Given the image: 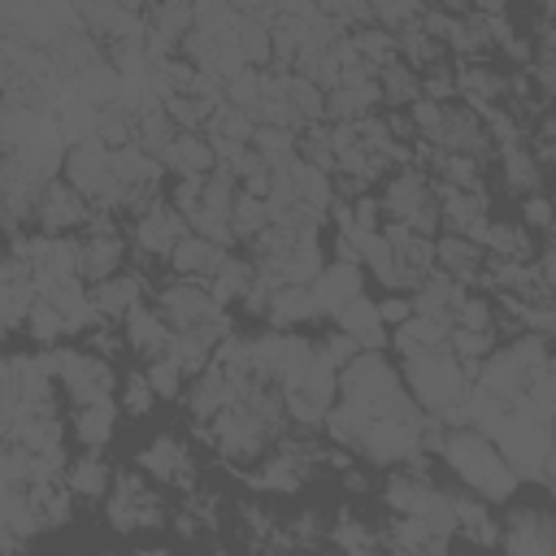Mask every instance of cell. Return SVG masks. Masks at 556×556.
<instances>
[{
	"instance_id": "f35d334b",
	"label": "cell",
	"mask_w": 556,
	"mask_h": 556,
	"mask_svg": "<svg viewBox=\"0 0 556 556\" xmlns=\"http://www.w3.org/2000/svg\"><path fill=\"white\" fill-rule=\"evenodd\" d=\"M235 39H239V48H243L248 65H256V70L274 65V26H269L265 17H248V13H239Z\"/></svg>"
},
{
	"instance_id": "816d5d0a",
	"label": "cell",
	"mask_w": 556,
	"mask_h": 556,
	"mask_svg": "<svg viewBox=\"0 0 556 556\" xmlns=\"http://www.w3.org/2000/svg\"><path fill=\"white\" fill-rule=\"evenodd\" d=\"M222 96H226V104H239V109L256 113V104H261V96H265V87H261V70H256V65H248L243 74L226 78Z\"/></svg>"
},
{
	"instance_id": "836d02e7",
	"label": "cell",
	"mask_w": 556,
	"mask_h": 556,
	"mask_svg": "<svg viewBox=\"0 0 556 556\" xmlns=\"http://www.w3.org/2000/svg\"><path fill=\"white\" fill-rule=\"evenodd\" d=\"M174 135H178V122L169 117L165 100H156V104H148V109H139V113H135V139H139L156 161L169 152ZM161 165H165V161H161Z\"/></svg>"
},
{
	"instance_id": "4fadbf2b",
	"label": "cell",
	"mask_w": 556,
	"mask_h": 556,
	"mask_svg": "<svg viewBox=\"0 0 556 556\" xmlns=\"http://www.w3.org/2000/svg\"><path fill=\"white\" fill-rule=\"evenodd\" d=\"M117 482V469L113 460L104 456V447H83L70 465H65V486L74 491L78 504H104L109 491Z\"/></svg>"
},
{
	"instance_id": "c3c4849f",
	"label": "cell",
	"mask_w": 556,
	"mask_h": 556,
	"mask_svg": "<svg viewBox=\"0 0 556 556\" xmlns=\"http://www.w3.org/2000/svg\"><path fill=\"white\" fill-rule=\"evenodd\" d=\"M521 226L534 230V235H556V195L547 191H530L521 195Z\"/></svg>"
},
{
	"instance_id": "9c48e42d",
	"label": "cell",
	"mask_w": 556,
	"mask_h": 556,
	"mask_svg": "<svg viewBox=\"0 0 556 556\" xmlns=\"http://www.w3.org/2000/svg\"><path fill=\"white\" fill-rule=\"evenodd\" d=\"M156 304H161V313L174 321V330L204 326V321H226V304L213 300V291H208L204 278L165 274V282L156 287Z\"/></svg>"
},
{
	"instance_id": "e7e4bbea",
	"label": "cell",
	"mask_w": 556,
	"mask_h": 556,
	"mask_svg": "<svg viewBox=\"0 0 556 556\" xmlns=\"http://www.w3.org/2000/svg\"><path fill=\"white\" fill-rule=\"evenodd\" d=\"M534 9H539L543 17H552V22H556V0H534Z\"/></svg>"
},
{
	"instance_id": "52a82bcc",
	"label": "cell",
	"mask_w": 556,
	"mask_h": 556,
	"mask_svg": "<svg viewBox=\"0 0 556 556\" xmlns=\"http://www.w3.org/2000/svg\"><path fill=\"white\" fill-rule=\"evenodd\" d=\"M135 465H139L152 482H161V486H178V491H187V495L200 486V460H195L191 443H187L182 434H174V430L152 434V439L143 443V452L135 456Z\"/></svg>"
},
{
	"instance_id": "d4e9b609",
	"label": "cell",
	"mask_w": 556,
	"mask_h": 556,
	"mask_svg": "<svg viewBox=\"0 0 556 556\" xmlns=\"http://www.w3.org/2000/svg\"><path fill=\"white\" fill-rule=\"evenodd\" d=\"M143 274L139 269H117L113 278H100V282H91V300H96V308H100V317L104 321H122L135 304H143Z\"/></svg>"
},
{
	"instance_id": "94428289",
	"label": "cell",
	"mask_w": 556,
	"mask_h": 556,
	"mask_svg": "<svg viewBox=\"0 0 556 556\" xmlns=\"http://www.w3.org/2000/svg\"><path fill=\"white\" fill-rule=\"evenodd\" d=\"M469 13H482V17H504V13H513V0H469Z\"/></svg>"
},
{
	"instance_id": "03108f58",
	"label": "cell",
	"mask_w": 556,
	"mask_h": 556,
	"mask_svg": "<svg viewBox=\"0 0 556 556\" xmlns=\"http://www.w3.org/2000/svg\"><path fill=\"white\" fill-rule=\"evenodd\" d=\"M430 4H439V0H430Z\"/></svg>"
},
{
	"instance_id": "1f68e13d",
	"label": "cell",
	"mask_w": 556,
	"mask_h": 556,
	"mask_svg": "<svg viewBox=\"0 0 556 556\" xmlns=\"http://www.w3.org/2000/svg\"><path fill=\"white\" fill-rule=\"evenodd\" d=\"M378 91H382V109H408L421 96V70H413L404 56H395L378 70Z\"/></svg>"
},
{
	"instance_id": "4316f807",
	"label": "cell",
	"mask_w": 556,
	"mask_h": 556,
	"mask_svg": "<svg viewBox=\"0 0 556 556\" xmlns=\"http://www.w3.org/2000/svg\"><path fill=\"white\" fill-rule=\"evenodd\" d=\"M226 252L230 248H222V243H213L208 235H200V230H187L178 243H174V252H169V274H182V278H208L222 261H226Z\"/></svg>"
},
{
	"instance_id": "db71d44e",
	"label": "cell",
	"mask_w": 556,
	"mask_h": 556,
	"mask_svg": "<svg viewBox=\"0 0 556 556\" xmlns=\"http://www.w3.org/2000/svg\"><path fill=\"white\" fill-rule=\"evenodd\" d=\"M83 343L91 348V352H100V356H109V361H117L122 352H130V343H126V330H122V321H96L87 334H83Z\"/></svg>"
},
{
	"instance_id": "e575fe53",
	"label": "cell",
	"mask_w": 556,
	"mask_h": 556,
	"mask_svg": "<svg viewBox=\"0 0 556 556\" xmlns=\"http://www.w3.org/2000/svg\"><path fill=\"white\" fill-rule=\"evenodd\" d=\"M113 174H117L122 187H148V182H161L165 165L135 139V143H126V148L113 152Z\"/></svg>"
},
{
	"instance_id": "ee69618b",
	"label": "cell",
	"mask_w": 556,
	"mask_h": 556,
	"mask_svg": "<svg viewBox=\"0 0 556 556\" xmlns=\"http://www.w3.org/2000/svg\"><path fill=\"white\" fill-rule=\"evenodd\" d=\"M143 369H148V378H152V387H156V395H161V400H182V391H187L191 374L178 365V356H174V352H161V356L143 361Z\"/></svg>"
},
{
	"instance_id": "7a4b0ae2",
	"label": "cell",
	"mask_w": 556,
	"mask_h": 556,
	"mask_svg": "<svg viewBox=\"0 0 556 556\" xmlns=\"http://www.w3.org/2000/svg\"><path fill=\"white\" fill-rule=\"evenodd\" d=\"M378 200H382L387 222L413 226L421 235H434L443 226V217H439V187H434V178H430L426 165H400V169H391L378 182Z\"/></svg>"
},
{
	"instance_id": "60d3db41",
	"label": "cell",
	"mask_w": 556,
	"mask_h": 556,
	"mask_svg": "<svg viewBox=\"0 0 556 556\" xmlns=\"http://www.w3.org/2000/svg\"><path fill=\"white\" fill-rule=\"evenodd\" d=\"M352 35V43H356V52L374 65V70H382L387 61H395L400 56V43H395V30H387L382 22H365V26H356V30H348Z\"/></svg>"
},
{
	"instance_id": "9a60e30c",
	"label": "cell",
	"mask_w": 556,
	"mask_h": 556,
	"mask_svg": "<svg viewBox=\"0 0 556 556\" xmlns=\"http://www.w3.org/2000/svg\"><path fill=\"white\" fill-rule=\"evenodd\" d=\"M265 317H269V326H278V330H300V326L321 321V317H330V313L321 308L313 282H282V287H274Z\"/></svg>"
},
{
	"instance_id": "9f6ffc18",
	"label": "cell",
	"mask_w": 556,
	"mask_h": 556,
	"mask_svg": "<svg viewBox=\"0 0 556 556\" xmlns=\"http://www.w3.org/2000/svg\"><path fill=\"white\" fill-rule=\"evenodd\" d=\"M378 313H382V326L387 330H395V326H404L417 308H413V291H382L378 295Z\"/></svg>"
},
{
	"instance_id": "83f0119b",
	"label": "cell",
	"mask_w": 556,
	"mask_h": 556,
	"mask_svg": "<svg viewBox=\"0 0 556 556\" xmlns=\"http://www.w3.org/2000/svg\"><path fill=\"white\" fill-rule=\"evenodd\" d=\"M426 169L439 187H465V191H482V174H486V161L473 156V152H447V148H430L426 156Z\"/></svg>"
},
{
	"instance_id": "91938a15",
	"label": "cell",
	"mask_w": 556,
	"mask_h": 556,
	"mask_svg": "<svg viewBox=\"0 0 556 556\" xmlns=\"http://www.w3.org/2000/svg\"><path fill=\"white\" fill-rule=\"evenodd\" d=\"M339 482H343V491H352V495H369V486H374V482H369V473H365V469H356V460L339 473Z\"/></svg>"
},
{
	"instance_id": "ab89813d",
	"label": "cell",
	"mask_w": 556,
	"mask_h": 556,
	"mask_svg": "<svg viewBox=\"0 0 556 556\" xmlns=\"http://www.w3.org/2000/svg\"><path fill=\"white\" fill-rule=\"evenodd\" d=\"M447 348L456 352V361L469 369V378L478 374V365L500 348V330H469V326H452Z\"/></svg>"
},
{
	"instance_id": "d6986e66",
	"label": "cell",
	"mask_w": 556,
	"mask_h": 556,
	"mask_svg": "<svg viewBox=\"0 0 556 556\" xmlns=\"http://www.w3.org/2000/svg\"><path fill=\"white\" fill-rule=\"evenodd\" d=\"M486 256H504V261H534L539 256V235L521 226V217H486V226L473 235Z\"/></svg>"
},
{
	"instance_id": "680465c9",
	"label": "cell",
	"mask_w": 556,
	"mask_h": 556,
	"mask_svg": "<svg viewBox=\"0 0 556 556\" xmlns=\"http://www.w3.org/2000/svg\"><path fill=\"white\" fill-rule=\"evenodd\" d=\"M530 74H534V83L547 91V100H556V56H539V65H534Z\"/></svg>"
},
{
	"instance_id": "bcb514c9",
	"label": "cell",
	"mask_w": 556,
	"mask_h": 556,
	"mask_svg": "<svg viewBox=\"0 0 556 556\" xmlns=\"http://www.w3.org/2000/svg\"><path fill=\"white\" fill-rule=\"evenodd\" d=\"M269 222H274V213H269L265 195H252V191H243V187H239L235 208H230V226H235V235H239V239H252V235H256V230H265Z\"/></svg>"
},
{
	"instance_id": "6da1fadb",
	"label": "cell",
	"mask_w": 556,
	"mask_h": 556,
	"mask_svg": "<svg viewBox=\"0 0 556 556\" xmlns=\"http://www.w3.org/2000/svg\"><path fill=\"white\" fill-rule=\"evenodd\" d=\"M439 456L460 478V486H469L486 504H508L521 486V478L508 465V456L500 452V443L473 426H447L439 439Z\"/></svg>"
},
{
	"instance_id": "2e32d148",
	"label": "cell",
	"mask_w": 556,
	"mask_h": 556,
	"mask_svg": "<svg viewBox=\"0 0 556 556\" xmlns=\"http://www.w3.org/2000/svg\"><path fill=\"white\" fill-rule=\"evenodd\" d=\"M117 417H122L117 395H100V400L74 404V413H70V439L78 447H109L113 434H117Z\"/></svg>"
},
{
	"instance_id": "681fc988",
	"label": "cell",
	"mask_w": 556,
	"mask_h": 556,
	"mask_svg": "<svg viewBox=\"0 0 556 556\" xmlns=\"http://www.w3.org/2000/svg\"><path fill=\"white\" fill-rule=\"evenodd\" d=\"M421 96H430V100H443V104L460 100V87H456V65H452V56H443V61H434V65H426V70H421Z\"/></svg>"
},
{
	"instance_id": "277c9868",
	"label": "cell",
	"mask_w": 556,
	"mask_h": 556,
	"mask_svg": "<svg viewBox=\"0 0 556 556\" xmlns=\"http://www.w3.org/2000/svg\"><path fill=\"white\" fill-rule=\"evenodd\" d=\"M48 365H52V378H56V387H61V395L70 404L117 395V387H122L117 361L91 352L87 343L83 348H48Z\"/></svg>"
},
{
	"instance_id": "603a6c76",
	"label": "cell",
	"mask_w": 556,
	"mask_h": 556,
	"mask_svg": "<svg viewBox=\"0 0 556 556\" xmlns=\"http://www.w3.org/2000/svg\"><path fill=\"white\" fill-rule=\"evenodd\" d=\"M452 339V317L447 313H413L404 326L391 330V348L400 356H417V352H434L447 348Z\"/></svg>"
},
{
	"instance_id": "8fae6325",
	"label": "cell",
	"mask_w": 556,
	"mask_h": 556,
	"mask_svg": "<svg viewBox=\"0 0 556 556\" xmlns=\"http://www.w3.org/2000/svg\"><path fill=\"white\" fill-rule=\"evenodd\" d=\"M456 87H460V100L469 109L486 113L491 104H504L508 100V65H500L491 56L456 61Z\"/></svg>"
},
{
	"instance_id": "f6af8a7d",
	"label": "cell",
	"mask_w": 556,
	"mask_h": 556,
	"mask_svg": "<svg viewBox=\"0 0 556 556\" xmlns=\"http://www.w3.org/2000/svg\"><path fill=\"white\" fill-rule=\"evenodd\" d=\"M96 139L104 148H113V152L126 148V143H135V113L126 104H104L100 117H96Z\"/></svg>"
},
{
	"instance_id": "5b68a950",
	"label": "cell",
	"mask_w": 556,
	"mask_h": 556,
	"mask_svg": "<svg viewBox=\"0 0 556 556\" xmlns=\"http://www.w3.org/2000/svg\"><path fill=\"white\" fill-rule=\"evenodd\" d=\"M104 517L117 534H143V530H161L169 521L161 491L152 486V478L135 465V469H117V482L104 500Z\"/></svg>"
},
{
	"instance_id": "7402d4cb",
	"label": "cell",
	"mask_w": 556,
	"mask_h": 556,
	"mask_svg": "<svg viewBox=\"0 0 556 556\" xmlns=\"http://www.w3.org/2000/svg\"><path fill=\"white\" fill-rule=\"evenodd\" d=\"M330 321L339 326V330H348V334H356L361 339V348H391V330L382 326V313H378V300L374 295H352L348 304H339L334 313H330Z\"/></svg>"
},
{
	"instance_id": "6f0895ef",
	"label": "cell",
	"mask_w": 556,
	"mask_h": 556,
	"mask_svg": "<svg viewBox=\"0 0 556 556\" xmlns=\"http://www.w3.org/2000/svg\"><path fill=\"white\" fill-rule=\"evenodd\" d=\"M534 48H539V56H556V22L552 17L534 22Z\"/></svg>"
},
{
	"instance_id": "ac0fdd59",
	"label": "cell",
	"mask_w": 556,
	"mask_h": 556,
	"mask_svg": "<svg viewBox=\"0 0 556 556\" xmlns=\"http://www.w3.org/2000/svg\"><path fill=\"white\" fill-rule=\"evenodd\" d=\"M78 4V17H83V30H91L104 48L117 43V39H139L143 35V17L126 13L117 0H74Z\"/></svg>"
},
{
	"instance_id": "8d00e7d4",
	"label": "cell",
	"mask_w": 556,
	"mask_h": 556,
	"mask_svg": "<svg viewBox=\"0 0 556 556\" xmlns=\"http://www.w3.org/2000/svg\"><path fill=\"white\" fill-rule=\"evenodd\" d=\"M26 339L35 343V348H56L65 334H70V326H65V313L56 308V300L52 295H39L35 304H30V313H26Z\"/></svg>"
},
{
	"instance_id": "484cf974",
	"label": "cell",
	"mask_w": 556,
	"mask_h": 556,
	"mask_svg": "<svg viewBox=\"0 0 556 556\" xmlns=\"http://www.w3.org/2000/svg\"><path fill=\"white\" fill-rule=\"evenodd\" d=\"M434 187H439V182H434ZM439 217H443V230L478 235V230L486 226V191L439 187Z\"/></svg>"
},
{
	"instance_id": "d6a6232c",
	"label": "cell",
	"mask_w": 556,
	"mask_h": 556,
	"mask_svg": "<svg viewBox=\"0 0 556 556\" xmlns=\"http://www.w3.org/2000/svg\"><path fill=\"white\" fill-rule=\"evenodd\" d=\"M287 169H291L295 195H300L304 204H313V208H330V204L339 200V195H334V169H321V165H313V161H304V156H291Z\"/></svg>"
},
{
	"instance_id": "6125c7cd",
	"label": "cell",
	"mask_w": 556,
	"mask_h": 556,
	"mask_svg": "<svg viewBox=\"0 0 556 556\" xmlns=\"http://www.w3.org/2000/svg\"><path fill=\"white\" fill-rule=\"evenodd\" d=\"M117 4H122L126 13H135V17H143V13H148V9L156 4V0H117Z\"/></svg>"
},
{
	"instance_id": "74e56055",
	"label": "cell",
	"mask_w": 556,
	"mask_h": 556,
	"mask_svg": "<svg viewBox=\"0 0 556 556\" xmlns=\"http://www.w3.org/2000/svg\"><path fill=\"white\" fill-rule=\"evenodd\" d=\"M330 543H334V547H348V552H369V547H378V543H387V539H382V530H374L356 508H339L334 521H330Z\"/></svg>"
},
{
	"instance_id": "b9f144b4",
	"label": "cell",
	"mask_w": 556,
	"mask_h": 556,
	"mask_svg": "<svg viewBox=\"0 0 556 556\" xmlns=\"http://www.w3.org/2000/svg\"><path fill=\"white\" fill-rule=\"evenodd\" d=\"M117 404H122V413H126V417H148V413L161 404V395H156V387H152V378H148V369H143V365L122 374Z\"/></svg>"
},
{
	"instance_id": "d590c367",
	"label": "cell",
	"mask_w": 556,
	"mask_h": 556,
	"mask_svg": "<svg viewBox=\"0 0 556 556\" xmlns=\"http://www.w3.org/2000/svg\"><path fill=\"white\" fill-rule=\"evenodd\" d=\"M395 43H400V56H404L413 70H426V65L452 56L447 43L434 39V35L426 30V22H408V26H400V30H395Z\"/></svg>"
},
{
	"instance_id": "8992f818",
	"label": "cell",
	"mask_w": 556,
	"mask_h": 556,
	"mask_svg": "<svg viewBox=\"0 0 556 556\" xmlns=\"http://www.w3.org/2000/svg\"><path fill=\"white\" fill-rule=\"evenodd\" d=\"M61 174L100 208H113L122 204V182L113 174V148H104L100 139H83V143H70L65 148V161H61Z\"/></svg>"
},
{
	"instance_id": "30bf717a",
	"label": "cell",
	"mask_w": 556,
	"mask_h": 556,
	"mask_svg": "<svg viewBox=\"0 0 556 556\" xmlns=\"http://www.w3.org/2000/svg\"><path fill=\"white\" fill-rule=\"evenodd\" d=\"M191 230V222L182 217V208H174V200H161L156 208L130 217V248L139 252V261H169L174 243Z\"/></svg>"
},
{
	"instance_id": "7c38bea8",
	"label": "cell",
	"mask_w": 556,
	"mask_h": 556,
	"mask_svg": "<svg viewBox=\"0 0 556 556\" xmlns=\"http://www.w3.org/2000/svg\"><path fill=\"white\" fill-rule=\"evenodd\" d=\"M430 148H447V152H473L482 161L495 156V143L486 135V122L478 109H469L465 100H452L447 113H443V126H439V139Z\"/></svg>"
},
{
	"instance_id": "cb8c5ba5",
	"label": "cell",
	"mask_w": 556,
	"mask_h": 556,
	"mask_svg": "<svg viewBox=\"0 0 556 556\" xmlns=\"http://www.w3.org/2000/svg\"><path fill=\"white\" fill-rule=\"evenodd\" d=\"M365 278H369V269H365L361 261H343V256H334V261H326V269L313 278V291H317L321 308L334 313L339 304H348L352 295L365 291Z\"/></svg>"
},
{
	"instance_id": "3957f363",
	"label": "cell",
	"mask_w": 556,
	"mask_h": 556,
	"mask_svg": "<svg viewBox=\"0 0 556 556\" xmlns=\"http://www.w3.org/2000/svg\"><path fill=\"white\" fill-rule=\"evenodd\" d=\"M404 387L426 413H447L469 395V369L456 361L452 348L404 356Z\"/></svg>"
},
{
	"instance_id": "f546056e",
	"label": "cell",
	"mask_w": 556,
	"mask_h": 556,
	"mask_svg": "<svg viewBox=\"0 0 556 556\" xmlns=\"http://www.w3.org/2000/svg\"><path fill=\"white\" fill-rule=\"evenodd\" d=\"M378 109H382L378 78H369V83H343V87H330L326 91V122H361V117H369Z\"/></svg>"
},
{
	"instance_id": "be15d7a7",
	"label": "cell",
	"mask_w": 556,
	"mask_h": 556,
	"mask_svg": "<svg viewBox=\"0 0 556 556\" xmlns=\"http://www.w3.org/2000/svg\"><path fill=\"white\" fill-rule=\"evenodd\" d=\"M539 161H543L547 169H556V143H547V148H539Z\"/></svg>"
},
{
	"instance_id": "4dcf8cb0",
	"label": "cell",
	"mask_w": 556,
	"mask_h": 556,
	"mask_svg": "<svg viewBox=\"0 0 556 556\" xmlns=\"http://www.w3.org/2000/svg\"><path fill=\"white\" fill-rule=\"evenodd\" d=\"M204 282H208L213 300L230 308V304H239V300H243V291H248V287L256 282V261H252V256L243 261V256L226 252V261H222V265H217V269H213V274H208Z\"/></svg>"
},
{
	"instance_id": "11a10c76",
	"label": "cell",
	"mask_w": 556,
	"mask_h": 556,
	"mask_svg": "<svg viewBox=\"0 0 556 556\" xmlns=\"http://www.w3.org/2000/svg\"><path fill=\"white\" fill-rule=\"evenodd\" d=\"M317 348H321V356L334 365V369H343L348 361H356L365 348H361V339L356 334H348V330H339V326H330L321 339H317Z\"/></svg>"
},
{
	"instance_id": "5bb4252c",
	"label": "cell",
	"mask_w": 556,
	"mask_h": 556,
	"mask_svg": "<svg viewBox=\"0 0 556 556\" xmlns=\"http://www.w3.org/2000/svg\"><path fill=\"white\" fill-rule=\"evenodd\" d=\"M122 330L139 361H152V356L169 352V343H174V321L161 313V304H135L122 317Z\"/></svg>"
},
{
	"instance_id": "e0dca14e",
	"label": "cell",
	"mask_w": 556,
	"mask_h": 556,
	"mask_svg": "<svg viewBox=\"0 0 556 556\" xmlns=\"http://www.w3.org/2000/svg\"><path fill=\"white\" fill-rule=\"evenodd\" d=\"M434 265L452 278H460L465 287L469 282H482V265H486V248L473 239V235H456V230H443L434 235Z\"/></svg>"
},
{
	"instance_id": "f907efd6",
	"label": "cell",
	"mask_w": 556,
	"mask_h": 556,
	"mask_svg": "<svg viewBox=\"0 0 556 556\" xmlns=\"http://www.w3.org/2000/svg\"><path fill=\"white\" fill-rule=\"evenodd\" d=\"M369 9H374V22H382L387 30H400L408 22H421L430 0H369Z\"/></svg>"
},
{
	"instance_id": "ffe728a7",
	"label": "cell",
	"mask_w": 556,
	"mask_h": 556,
	"mask_svg": "<svg viewBox=\"0 0 556 556\" xmlns=\"http://www.w3.org/2000/svg\"><path fill=\"white\" fill-rule=\"evenodd\" d=\"M161 161H165V174H174V178H204L217 165V148H213L208 130H178Z\"/></svg>"
},
{
	"instance_id": "f5cc1de1",
	"label": "cell",
	"mask_w": 556,
	"mask_h": 556,
	"mask_svg": "<svg viewBox=\"0 0 556 556\" xmlns=\"http://www.w3.org/2000/svg\"><path fill=\"white\" fill-rule=\"evenodd\" d=\"M443 113H447V104H443V100H430V96H417V100L408 104V117H413V130H417L421 143H434V139H439Z\"/></svg>"
},
{
	"instance_id": "ba28073f",
	"label": "cell",
	"mask_w": 556,
	"mask_h": 556,
	"mask_svg": "<svg viewBox=\"0 0 556 556\" xmlns=\"http://www.w3.org/2000/svg\"><path fill=\"white\" fill-rule=\"evenodd\" d=\"M91 213H96V204L65 174H52L39 187V200H35V230H43V235H78V230H87Z\"/></svg>"
},
{
	"instance_id": "7bdbcfd3",
	"label": "cell",
	"mask_w": 556,
	"mask_h": 556,
	"mask_svg": "<svg viewBox=\"0 0 556 556\" xmlns=\"http://www.w3.org/2000/svg\"><path fill=\"white\" fill-rule=\"evenodd\" d=\"M252 148H256L261 156H269L274 165H287L291 156H300V130H295V126H269V122H256Z\"/></svg>"
},
{
	"instance_id": "7dc6e473",
	"label": "cell",
	"mask_w": 556,
	"mask_h": 556,
	"mask_svg": "<svg viewBox=\"0 0 556 556\" xmlns=\"http://www.w3.org/2000/svg\"><path fill=\"white\" fill-rule=\"evenodd\" d=\"M452 326H469V330H495V300L486 291H465L460 304L452 308Z\"/></svg>"
},
{
	"instance_id": "44dd1931",
	"label": "cell",
	"mask_w": 556,
	"mask_h": 556,
	"mask_svg": "<svg viewBox=\"0 0 556 556\" xmlns=\"http://www.w3.org/2000/svg\"><path fill=\"white\" fill-rule=\"evenodd\" d=\"M495 161H500V182H504L508 195L521 200V195H530V191H543V182H547V165L539 161V152H534L530 143L500 148Z\"/></svg>"
},
{
	"instance_id": "f1b7e54d",
	"label": "cell",
	"mask_w": 556,
	"mask_h": 556,
	"mask_svg": "<svg viewBox=\"0 0 556 556\" xmlns=\"http://www.w3.org/2000/svg\"><path fill=\"white\" fill-rule=\"evenodd\" d=\"M473 382H478V387H486L491 395H500V400H508V404H513V400L530 387V374H526V369H521V361L500 343V348L478 365Z\"/></svg>"
}]
</instances>
